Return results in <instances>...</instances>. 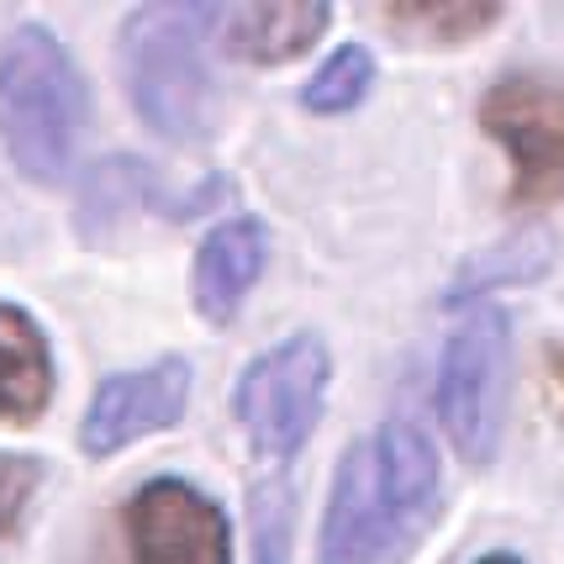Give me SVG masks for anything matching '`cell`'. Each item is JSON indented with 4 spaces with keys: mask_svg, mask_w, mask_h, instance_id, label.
<instances>
[{
    "mask_svg": "<svg viewBox=\"0 0 564 564\" xmlns=\"http://www.w3.org/2000/svg\"><path fill=\"white\" fill-rule=\"evenodd\" d=\"M438 512V454L417 422L391 417L338 465L322 517V564H395Z\"/></svg>",
    "mask_w": 564,
    "mask_h": 564,
    "instance_id": "6da1fadb",
    "label": "cell"
},
{
    "mask_svg": "<svg viewBox=\"0 0 564 564\" xmlns=\"http://www.w3.org/2000/svg\"><path fill=\"white\" fill-rule=\"evenodd\" d=\"M85 79L43 26H17L0 43V143L37 185H64L85 132Z\"/></svg>",
    "mask_w": 564,
    "mask_h": 564,
    "instance_id": "7a4b0ae2",
    "label": "cell"
},
{
    "mask_svg": "<svg viewBox=\"0 0 564 564\" xmlns=\"http://www.w3.org/2000/svg\"><path fill=\"white\" fill-rule=\"evenodd\" d=\"M212 6H138L122 26V64L143 122L170 143H206L217 122L212 74L200 64V32Z\"/></svg>",
    "mask_w": 564,
    "mask_h": 564,
    "instance_id": "3957f363",
    "label": "cell"
},
{
    "mask_svg": "<svg viewBox=\"0 0 564 564\" xmlns=\"http://www.w3.org/2000/svg\"><path fill=\"white\" fill-rule=\"evenodd\" d=\"M507 365H512V333L501 306H475L443 344L438 365V417L448 443L469 465H486L501 443L507 417Z\"/></svg>",
    "mask_w": 564,
    "mask_h": 564,
    "instance_id": "277c9868",
    "label": "cell"
},
{
    "mask_svg": "<svg viewBox=\"0 0 564 564\" xmlns=\"http://www.w3.org/2000/svg\"><path fill=\"white\" fill-rule=\"evenodd\" d=\"M333 380V354L317 333H295L264 348L232 386V412L259 459H291L312 438L322 417V395Z\"/></svg>",
    "mask_w": 564,
    "mask_h": 564,
    "instance_id": "5b68a950",
    "label": "cell"
},
{
    "mask_svg": "<svg viewBox=\"0 0 564 564\" xmlns=\"http://www.w3.org/2000/svg\"><path fill=\"white\" fill-rule=\"evenodd\" d=\"M480 127L512 153V206L564 196V85L543 74H507L480 100Z\"/></svg>",
    "mask_w": 564,
    "mask_h": 564,
    "instance_id": "8992f818",
    "label": "cell"
},
{
    "mask_svg": "<svg viewBox=\"0 0 564 564\" xmlns=\"http://www.w3.org/2000/svg\"><path fill=\"white\" fill-rule=\"evenodd\" d=\"M127 539L138 564H232V533L212 496L191 480H148L127 501Z\"/></svg>",
    "mask_w": 564,
    "mask_h": 564,
    "instance_id": "52a82bcc",
    "label": "cell"
},
{
    "mask_svg": "<svg viewBox=\"0 0 564 564\" xmlns=\"http://www.w3.org/2000/svg\"><path fill=\"white\" fill-rule=\"evenodd\" d=\"M185 401H191V365L185 359H153L143 369L111 375L79 422V448L90 459H106V454H117L159 427H174Z\"/></svg>",
    "mask_w": 564,
    "mask_h": 564,
    "instance_id": "ba28073f",
    "label": "cell"
},
{
    "mask_svg": "<svg viewBox=\"0 0 564 564\" xmlns=\"http://www.w3.org/2000/svg\"><path fill=\"white\" fill-rule=\"evenodd\" d=\"M217 48L238 64H291L333 26L327 0H253V6H212Z\"/></svg>",
    "mask_w": 564,
    "mask_h": 564,
    "instance_id": "9c48e42d",
    "label": "cell"
},
{
    "mask_svg": "<svg viewBox=\"0 0 564 564\" xmlns=\"http://www.w3.org/2000/svg\"><path fill=\"white\" fill-rule=\"evenodd\" d=\"M270 264V232L259 217H232L217 232H206L196 248V270H191V291H196V312L206 322H232L248 291L259 285V274Z\"/></svg>",
    "mask_w": 564,
    "mask_h": 564,
    "instance_id": "30bf717a",
    "label": "cell"
},
{
    "mask_svg": "<svg viewBox=\"0 0 564 564\" xmlns=\"http://www.w3.org/2000/svg\"><path fill=\"white\" fill-rule=\"evenodd\" d=\"M53 401V354L22 306L0 301V422H32Z\"/></svg>",
    "mask_w": 564,
    "mask_h": 564,
    "instance_id": "8fae6325",
    "label": "cell"
},
{
    "mask_svg": "<svg viewBox=\"0 0 564 564\" xmlns=\"http://www.w3.org/2000/svg\"><path fill=\"white\" fill-rule=\"evenodd\" d=\"M549 264H554V238H549V232H517L507 243L480 248L465 270H459L448 301H469V295H486V291H496V285H517V280H539Z\"/></svg>",
    "mask_w": 564,
    "mask_h": 564,
    "instance_id": "7c38bea8",
    "label": "cell"
},
{
    "mask_svg": "<svg viewBox=\"0 0 564 564\" xmlns=\"http://www.w3.org/2000/svg\"><path fill=\"white\" fill-rule=\"evenodd\" d=\"M386 22L427 43H469L501 22V6L496 0H395L386 6Z\"/></svg>",
    "mask_w": 564,
    "mask_h": 564,
    "instance_id": "4fadbf2b",
    "label": "cell"
},
{
    "mask_svg": "<svg viewBox=\"0 0 564 564\" xmlns=\"http://www.w3.org/2000/svg\"><path fill=\"white\" fill-rule=\"evenodd\" d=\"M369 85H375V58H369V48L344 43V48L306 79L301 106L317 111V117H344V111H354V106L369 96Z\"/></svg>",
    "mask_w": 564,
    "mask_h": 564,
    "instance_id": "5bb4252c",
    "label": "cell"
},
{
    "mask_svg": "<svg viewBox=\"0 0 564 564\" xmlns=\"http://www.w3.org/2000/svg\"><path fill=\"white\" fill-rule=\"evenodd\" d=\"M295 501L285 480H264L253 491V564H291Z\"/></svg>",
    "mask_w": 564,
    "mask_h": 564,
    "instance_id": "9a60e30c",
    "label": "cell"
},
{
    "mask_svg": "<svg viewBox=\"0 0 564 564\" xmlns=\"http://www.w3.org/2000/svg\"><path fill=\"white\" fill-rule=\"evenodd\" d=\"M37 480H43V465L26 459V454H0V543L22 528L26 507L37 496Z\"/></svg>",
    "mask_w": 564,
    "mask_h": 564,
    "instance_id": "2e32d148",
    "label": "cell"
},
{
    "mask_svg": "<svg viewBox=\"0 0 564 564\" xmlns=\"http://www.w3.org/2000/svg\"><path fill=\"white\" fill-rule=\"evenodd\" d=\"M549 386H560V395H564V338L549 348Z\"/></svg>",
    "mask_w": 564,
    "mask_h": 564,
    "instance_id": "e0dca14e",
    "label": "cell"
},
{
    "mask_svg": "<svg viewBox=\"0 0 564 564\" xmlns=\"http://www.w3.org/2000/svg\"><path fill=\"white\" fill-rule=\"evenodd\" d=\"M475 564H522L517 554H486V560H475Z\"/></svg>",
    "mask_w": 564,
    "mask_h": 564,
    "instance_id": "ac0fdd59",
    "label": "cell"
}]
</instances>
